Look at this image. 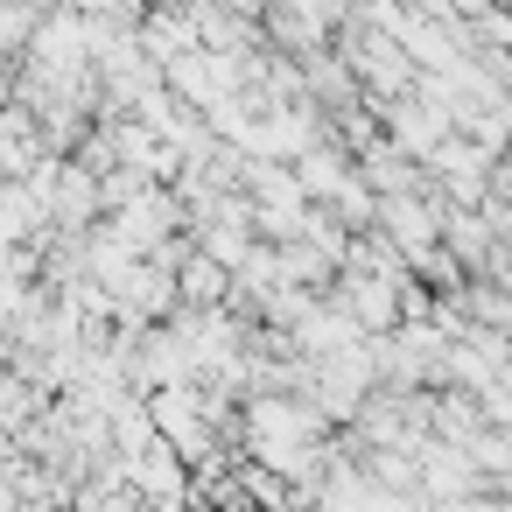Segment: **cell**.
I'll return each instance as SVG.
<instances>
[{"mask_svg": "<svg viewBox=\"0 0 512 512\" xmlns=\"http://www.w3.org/2000/svg\"><path fill=\"white\" fill-rule=\"evenodd\" d=\"M449 512H505V505H477V498H456Z\"/></svg>", "mask_w": 512, "mask_h": 512, "instance_id": "1", "label": "cell"}]
</instances>
